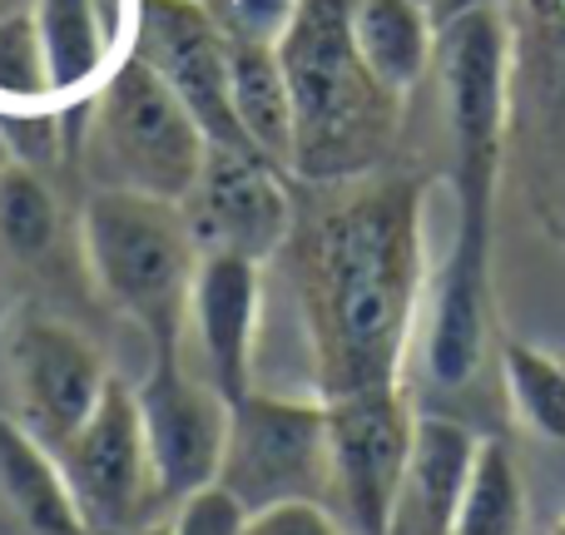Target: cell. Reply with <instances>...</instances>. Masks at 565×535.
Instances as JSON below:
<instances>
[{
  "label": "cell",
  "mask_w": 565,
  "mask_h": 535,
  "mask_svg": "<svg viewBox=\"0 0 565 535\" xmlns=\"http://www.w3.org/2000/svg\"><path fill=\"white\" fill-rule=\"evenodd\" d=\"M6 367H10V397H15V421L45 451L65 447L89 421L95 402L109 387L105 357L75 328L50 318H30L10 332Z\"/></svg>",
  "instance_id": "4fadbf2b"
},
{
  "label": "cell",
  "mask_w": 565,
  "mask_h": 535,
  "mask_svg": "<svg viewBox=\"0 0 565 535\" xmlns=\"http://www.w3.org/2000/svg\"><path fill=\"white\" fill-rule=\"evenodd\" d=\"M60 238V204L50 194L45 174L10 159L0 169V254L35 264Z\"/></svg>",
  "instance_id": "7402d4cb"
},
{
  "label": "cell",
  "mask_w": 565,
  "mask_h": 535,
  "mask_svg": "<svg viewBox=\"0 0 565 535\" xmlns=\"http://www.w3.org/2000/svg\"><path fill=\"white\" fill-rule=\"evenodd\" d=\"M0 145L15 164H30L45 174L60 159V115H0Z\"/></svg>",
  "instance_id": "d4e9b609"
},
{
  "label": "cell",
  "mask_w": 565,
  "mask_h": 535,
  "mask_svg": "<svg viewBox=\"0 0 565 535\" xmlns=\"http://www.w3.org/2000/svg\"><path fill=\"white\" fill-rule=\"evenodd\" d=\"M135 55L174 89L209 145H248L228 95L234 35L214 10H204V0H139Z\"/></svg>",
  "instance_id": "8fae6325"
},
{
  "label": "cell",
  "mask_w": 565,
  "mask_h": 535,
  "mask_svg": "<svg viewBox=\"0 0 565 535\" xmlns=\"http://www.w3.org/2000/svg\"><path fill=\"white\" fill-rule=\"evenodd\" d=\"M228 95L244 139L278 169H292V95L274 40H238L228 60Z\"/></svg>",
  "instance_id": "e0dca14e"
},
{
  "label": "cell",
  "mask_w": 565,
  "mask_h": 535,
  "mask_svg": "<svg viewBox=\"0 0 565 535\" xmlns=\"http://www.w3.org/2000/svg\"><path fill=\"white\" fill-rule=\"evenodd\" d=\"M551 535H565V516L556 521V526H551Z\"/></svg>",
  "instance_id": "f1b7e54d"
},
{
  "label": "cell",
  "mask_w": 565,
  "mask_h": 535,
  "mask_svg": "<svg viewBox=\"0 0 565 535\" xmlns=\"http://www.w3.org/2000/svg\"><path fill=\"white\" fill-rule=\"evenodd\" d=\"M507 159L541 238L565 254V0H507Z\"/></svg>",
  "instance_id": "8992f818"
},
{
  "label": "cell",
  "mask_w": 565,
  "mask_h": 535,
  "mask_svg": "<svg viewBox=\"0 0 565 535\" xmlns=\"http://www.w3.org/2000/svg\"><path fill=\"white\" fill-rule=\"evenodd\" d=\"M526 481H521L511 447L501 437H481L451 535H526Z\"/></svg>",
  "instance_id": "d6986e66"
},
{
  "label": "cell",
  "mask_w": 565,
  "mask_h": 535,
  "mask_svg": "<svg viewBox=\"0 0 565 535\" xmlns=\"http://www.w3.org/2000/svg\"><path fill=\"white\" fill-rule=\"evenodd\" d=\"M50 89H79L105 65V30L95 0H35Z\"/></svg>",
  "instance_id": "ffe728a7"
},
{
  "label": "cell",
  "mask_w": 565,
  "mask_h": 535,
  "mask_svg": "<svg viewBox=\"0 0 565 535\" xmlns=\"http://www.w3.org/2000/svg\"><path fill=\"white\" fill-rule=\"evenodd\" d=\"M501 382H507V402L521 427L551 447H565V362L531 342H507Z\"/></svg>",
  "instance_id": "44dd1931"
},
{
  "label": "cell",
  "mask_w": 565,
  "mask_h": 535,
  "mask_svg": "<svg viewBox=\"0 0 565 535\" xmlns=\"http://www.w3.org/2000/svg\"><path fill=\"white\" fill-rule=\"evenodd\" d=\"M254 258L204 254L189 292L184 338H194V372L224 402L254 392V347H258V308H264V278ZM179 338V342H184Z\"/></svg>",
  "instance_id": "5bb4252c"
},
{
  "label": "cell",
  "mask_w": 565,
  "mask_h": 535,
  "mask_svg": "<svg viewBox=\"0 0 565 535\" xmlns=\"http://www.w3.org/2000/svg\"><path fill=\"white\" fill-rule=\"evenodd\" d=\"M477 447L481 437L461 417L422 411L392 535H451L461 491H467L471 467H477Z\"/></svg>",
  "instance_id": "9a60e30c"
},
{
  "label": "cell",
  "mask_w": 565,
  "mask_h": 535,
  "mask_svg": "<svg viewBox=\"0 0 565 535\" xmlns=\"http://www.w3.org/2000/svg\"><path fill=\"white\" fill-rule=\"evenodd\" d=\"M135 402L164 506H179L184 496L214 486L234 402H224L194 367H184L179 352H159L154 372L135 387Z\"/></svg>",
  "instance_id": "7c38bea8"
},
{
  "label": "cell",
  "mask_w": 565,
  "mask_h": 535,
  "mask_svg": "<svg viewBox=\"0 0 565 535\" xmlns=\"http://www.w3.org/2000/svg\"><path fill=\"white\" fill-rule=\"evenodd\" d=\"M274 45L292 95V174L342 184L382 169L402 125V95L362 60L352 0H292Z\"/></svg>",
  "instance_id": "3957f363"
},
{
  "label": "cell",
  "mask_w": 565,
  "mask_h": 535,
  "mask_svg": "<svg viewBox=\"0 0 565 535\" xmlns=\"http://www.w3.org/2000/svg\"><path fill=\"white\" fill-rule=\"evenodd\" d=\"M79 238H85V264L109 308L139 322L159 342V352H179L189 292H194V272L204 258L184 204L95 189L79 218Z\"/></svg>",
  "instance_id": "277c9868"
},
{
  "label": "cell",
  "mask_w": 565,
  "mask_h": 535,
  "mask_svg": "<svg viewBox=\"0 0 565 535\" xmlns=\"http://www.w3.org/2000/svg\"><path fill=\"white\" fill-rule=\"evenodd\" d=\"M467 6H481V0H447V15L451 10H467Z\"/></svg>",
  "instance_id": "4316f807"
},
{
  "label": "cell",
  "mask_w": 565,
  "mask_h": 535,
  "mask_svg": "<svg viewBox=\"0 0 565 535\" xmlns=\"http://www.w3.org/2000/svg\"><path fill=\"white\" fill-rule=\"evenodd\" d=\"M292 194L282 169L248 145H209L204 169L184 194L199 254H238L268 264L292 234Z\"/></svg>",
  "instance_id": "30bf717a"
},
{
  "label": "cell",
  "mask_w": 565,
  "mask_h": 535,
  "mask_svg": "<svg viewBox=\"0 0 565 535\" xmlns=\"http://www.w3.org/2000/svg\"><path fill=\"white\" fill-rule=\"evenodd\" d=\"M218 486L254 516L282 501H322L332 486L328 407L318 397L248 392L228 407Z\"/></svg>",
  "instance_id": "52a82bcc"
},
{
  "label": "cell",
  "mask_w": 565,
  "mask_h": 535,
  "mask_svg": "<svg viewBox=\"0 0 565 535\" xmlns=\"http://www.w3.org/2000/svg\"><path fill=\"white\" fill-rule=\"evenodd\" d=\"M0 506L25 535H85L55 451L40 447L15 417H0Z\"/></svg>",
  "instance_id": "2e32d148"
},
{
  "label": "cell",
  "mask_w": 565,
  "mask_h": 535,
  "mask_svg": "<svg viewBox=\"0 0 565 535\" xmlns=\"http://www.w3.org/2000/svg\"><path fill=\"white\" fill-rule=\"evenodd\" d=\"M422 6H437V0H422Z\"/></svg>",
  "instance_id": "1f68e13d"
},
{
  "label": "cell",
  "mask_w": 565,
  "mask_h": 535,
  "mask_svg": "<svg viewBox=\"0 0 565 535\" xmlns=\"http://www.w3.org/2000/svg\"><path fill=\"white\" fill-rule=\"evenodd\" d=\"M55 461L85 535H129L154 526L164 496H159L154 467H149L135 387L109 377L89 421L55 451Z\"/></svg>",
  "instance_id": "ba28073f"
},
{
  "label": "cell",
  "mask_w": 565,
  "mask_h": 535,
  "mask_svg": "<svg viewBox=\"0 0 565 535\" xmlns=\"http://www.w3.org/2000/svg\"><path fill=\"white\" fill-rule=\"evenodd\" d=\"M244 526H248V511L214 481V486L184 496L179 506H169L164 535H244Z\"/></svg>",
  "instance_id": "cb8c5ba5"
},
{
  "label": "cell",
  "mask_w": 565,
  "mask_h": 535,
  "mask_svg": "<svg viewBox=\"0 0 565 535\" xmlns=\"http://www.w3.org/2000/svg\"><path fill=\"white\" fill-rule=\"evenodd\" d=\"M204 154V129L139 55H129L105 79L79 135V164L95 189L149 194L169 204H184Z\"/></svg>",
  "instance_id": "5b68a950"
},
{
  "label": "cell",
  "mask_w": 565,
  "mask_h": 535,
  "mask_svg": "<svg viewBox=\"0 0 565 535\" xmlns=\"http://www.w3.org/2000/svg\"><path fill=\"white\" fill-rule=\"evenodd\" d=\"M352 35L382 85L407 95L437 55V35L422 0H352Z\"/></svg>",
  "instance_id": "ac0fdd59"
},
{
  "label": "cell",
  "mask_w": 565,
  "mask_h": 535,
  "mask_svg": "<svg viewBox=\"0 0 565 535\" xmlns=\"http://www.w3.org/2000/svg\"><path fill=\"white\" fill-rule=\"evenodd\" d=\"M10 164V154H6V145H0V169H6Z\"/></svg>",
  "instance_id": "f546056e"
},
{
  "label": "cell",
  "mask_w": 565,
  "mask_h": 535,
  "mask_svg": "<svg viewBox=\"0 0 565 535\" xmlns=\"http://www.w3.org/2000/svg\"><path fill=\"white\" fill-rule=\"evenodd\" d=\"M308 218L292 214L282 282L292 292L318 402L402 387L422 308V204L412 174H362L322 184Z\"/></svg>",
  "instance_id": "6da1fadb"
},
{
  "label": "cell",
  "mask_w": 565,
  "mask_h": 535,
  "mask_svg": "<svg viewBox=\"0 0 565 535\" xmlns=\"http://www.w3.org/2000/svg\"><path fill=\"white\" fill-rule=\"evenodd\" d=\"M129 535H164V521H154V526H145V531H129Z\"/></svg>",
  "instance_id": "83f0119b"
},
{
  "label": "cell",
  "mask_w": 565,
  "mask_h": 535,
  "mask_svg": "<svg viewBox=\"0 0 565 535\" xmlns=\"http://www.w3.org/2000/svg\"><path fill=\"white\" fill-rule=\"evenodd\" d=\"M0 312H6V292H0Z\"/></svg>",
  "instance_id": "4dcf8cb0"
},
{
  "label": "cell",
  "mask_w": 565,
  "mask_h": 535,
  "mask_svg": "<svg viewBox=\"0 0 565 535\" xmlns=\"http://www.w3.org/2000/svg\"><path fill=\"white\" fill-rule=\"evenodd\" d=\"M328 407V451L332 486L328 506L342 516L352 535H392L407 481L417 411L402 387L352 392V397L322 402Z\"/></svg>",
  "instance_id": "9c48e42d"
},
{
  "label": "cell",
  "mask_w": 565,
  "mask_h": 535,
  "mask_svg": "<svg viewBox=\"0 0 565 535\" xmlns=\"http://www.w3.org/2000/svg\"><path fill=\"white\" fill-rule=\"evenodd\" d=\"M0 95L6 99L50 95L35 0H6V6H0Z\"/></svg>",
  "instance_id": "603a6c76"
},
{
  "label": "cell",
  "mask_w": 565,
  "mask_h": 535,
  "mask_svg": "<svg viewBox=\"0 0 565 535\" xmlns=\"http://www.w3.org/2000/svg\"><path fill=\"white\" fill-rule=\"evenodd\" d=\"M441 89L451 125V189L457 234L437 268L422 328V372L437 392H467L491 357L497 332V282H491V214L497 179L507 164L511 115V45L501 6L451 10L437 40Z\"/></svg>",
  "instance_id": "7a4b0ae2"
},
{
  "label": "cell",
  "mask_w": 565,
  "mask_h": 535,
  "mask_svg": "<svg viewBox=\"0 0 565 535\" xmlns=\"http://www.w3.org/2000/svg\"><path fill=\"white\" fill-rule=\"evenodd\" d=\"M244 535H352V531L322 501H282V506L254 511Z\"/></svg>",
  "instance_id": "484cf974"
}]
</instances>
